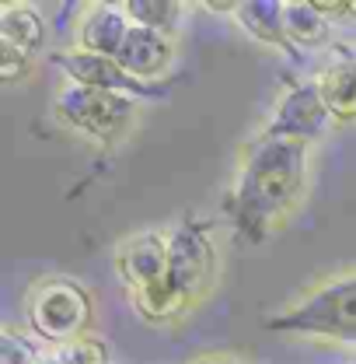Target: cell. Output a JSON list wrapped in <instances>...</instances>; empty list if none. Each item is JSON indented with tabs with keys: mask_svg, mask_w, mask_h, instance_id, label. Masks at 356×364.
<instances>
[{
	"mask_svg": "<svg viewBox=\"0 0 356 364\" xmlns=\"http://www.w3.org/2000/svg\"><path fill=\"white\" fill-rule=\"evenodd\" d=\"M266 326L276 333H301L325 340H356V273L328 277L266 316Z\"/></svg>",
	"mask_w": 356,
	"mask_h": 364,
	"instance_id": "7a4b0ae2",
	"label": "cell"
},
{
	"mask_svg": "<svg viewBox=\"0 0 356 364\" xmlns=\"http://www.w3.org/2000/svg\"><path fill=\"white\" fill-rule=\"evenodd\" d=\"M0 364H39L35 347L14 326H4V333H0Z\"/></svg>",
	"mask_w": 356,
	"mask_h": 364,
	"instance_id": "e0dca14e",
	"label": "cell"
},
{
	"mask_svg": "<svg viewBox=\"0 0 356 364\" xmlns=\"http://www.w3.org/2000/svg\"><path fill=\"white\" fill-rule=\"evenodd\" d=\"M350 18H356V0H350Z\"/></svg>",
	"mask_w": 356,
	"mask_h": 364,
	"instance_id": "ffe728a7",
	"label": "cell"
},
{
	"mask_svg": "<svg viewBox=\"0 0 356 364\" xmlns=\"http://www.w3.org/2000/svg\"><path fill=\"white\" fill-rule=\"evenodd\" d=\"M130 301H133L136 316L143 318V322H150V326H172V322H178V318H185L192 312V305L178 294V287L172 280L161 284V287L130 294Z\"/></svg>",
	"mask_w": 356,
	"mask_h": 364,
	"instance_id": "9a60e30c",
	"label": "cell"
},
{
	"mask_svg": "<svg viewBox=\"0 0 356 364\" xmlns=\"http://www.w3.org/2000/svg\"><path fill=\"white\" fill-rule=\"evenodd\" d=\"M230 18L238 21V28L252 43H262L269 49H283V53H297L290 36H287V18H283L279 0H241Z\"/></svg>",
	"mask_w": 356,
	"mask_h": 364,
	"instance_id": "8fae6325",
	"label": "cell"
},
{
	"mask_svg": "<svg viewBox=\"0 0 356 364\" xmlns=\"http://www.w3.org/2000/svg\"><path fill=\"white\" fill-rule=\"evenodd\" d=\"M328 123H332V116L321 102V91H318L314 81H308V85H294V88H287L279 95V102L269 116V127L262 134L314 144L318 136H325Z\"/></svg>",
	"mask_w": 356,
	"mask_h": 364,
	"instance_id": "ba28073f",
	"label": "cell"
},
{
	"mask_svg": "<svg viewBox=\"0 0 356 364\" xmlns=\"http://www.w3.org/2000/svg\"><path fill=\"white\" fill-rule=\"evenodd\" d=\"M308 147L301 140L262 134L245 147L227 210L248 242H266L297 210L308 186Z\"/></svg>",
	"mask_w": 356,
	"mask_h": 364,
	"instance_id": "6da1fadb",
	"label": "cell"
},
{
	"mask_svg": "<svg viewBox=\"0 0 356 364\" xmlns=\"http://www.w3.org/2000/svg\"><path fill=\"white\" fill-rule=\"evenodd\" d=\"M353 56H356V53H353Z\"/></svg>",
	"mask_w": 356,
	"mask_h": 364,
	"instance_id": "44dd1931",
	"label": "cell"
},
{
	"mask_svg": "<svg viewBox=\"0 0 356 364\" xmlns=\"http://www.w3.org/2000/svg\"><path fill=\"white\" fill-rule=\"evenodd\" d=\"M133 21L123 4H91L77 25V49L98 53V56H119Z\"/></svg>",
	"mask_w": 356,
	"mask_h": 364,
	"instance_id": "30bf717a",
	"label": "cell"
},
{
	"mask_svg": "<svg viewBox=\"0 0 356 364\" xmlns=\"http://www.w3.org/2000/svg\"><path fill=\"white\" fill-rule=\"evenodd\" d=\"M32 63H35V56H28V53H21V49H14V46L0 43V85H18V81H25V77L32 74Z\"/></svg>",
	"mask_w": 356,
	"mask_h": 364,
	"instance_id": "ac0fdd59",
	"label": "cell"
},
{
	"mask_svg": "<svg viewBox=\"0 0 356 364\" xmlns=\"http://www.w3.org/2000/svg\"><path fill=\"white\" fill-rule=\"evenodd\" d=\"M123 7H126L133 25L165 32V36H175L178 21H182V4H175V0H126Z\"/></svg>",
	"mask_w": 356,
	"mask_h": 364,
	"instance_id": "2e32d148",
	"label": "cell"
},
{
	"mask_svg": "<svg viewBox=\"0 0 356 364\" xmlns=\"http://www.w3.org/2000/svg\"><path fill=\"white\" fill-rule=\"evenodd\" d=\"M168 252H172V284L196 309L213 291L217 273H221L213 238L199 225H178L168 231Z\"/></svg>",
	"mask_w": 356,
	"mask_h": 364,
	"instance_id": "5b68a950",
	"label": "cell"
},
{
	"mask_svg": "<svg viewBox=\"0 0 356 364\" xmlns=\"http://www.w3.org/2000/svg\"><path fill=\"white\" fill-rule=\"evenodd\" d=\"M25 312H28L32 333L63 347L91 329L94 301H91V291L84 284H77L70 277H49L28 291Z\"/></svg>",
	"mask_w": 356,
	"mask_h": 364,
	"instance_id": "3957f363",
	"label": "cell"
},
{
	"mask_svg": "<svg viewBox=\"0 0 356 364\" xmlns=\"http://www.w3.org/2000/svg\"><path fill=\"white\" fill-rule=\"evenodd\" d=\"M321 91V102L335 123H356V56H343L332 67L321 70L314 81Z\"/></svg>",
	"mask_w": 356,
	"mask_h": 364,
	"instance_id": "7c38bea8",
	"label": "cell"
},
{
	"mask_svg": "<svg viewBox=\"0 0 356 364\" xmlns=\"http://www.w3.org/2000/svg\"><path fill=\"white\" fill-rule=\"evenodd\" d=\"M283 18L294 49H321L332 39V21L314 7V0H287Z\"/></svg>",
	"mask_w": 356,
	"mask_h": 364,
	"instance_id": "5bb4252c",
	"label": "cell"
},
{
	"mask_svg": "<svg viewBox=\"0 0 356 364\" xmlns=\"http://www.w3.org/2000/svg\"><path fill=\"white\" fill-rule=\"evenodd\" d=\"M0 43L35 56L45 46V21L39 14V7H32V4H4L0 7Z\"/></svg>",
	"mask_w": 356,
	"mask_h": 364,
	"instance_id": "4fadbf2b",
	"label": "cell"
},
{
	"mask_svg": "<svg viewBox=\"0 0 356 364\" xmlns=\"http://www.w3.org/2000/svg\"><path fill=\"white\" fill-rule=\"evenodd\" d=\"M116 60L123 63L126 74H133L136 81L157 85V77H161V74L172 67V60H175V36H165V32L133 25Z\"/></svg>",
	"mask_w": 356,
	"mask_h": 364,
	"instance_id": "9c48e42d",
	"label": "cell"
},
{
	"mask_svg": "<svg viewBox=\"0 0 356 364\" xmlns=\"http://www.w3.org/2000/svg\"><path fill=\"white\" fill-rule=\"evenodd\" d=\"M189 364H245V361H238L230 354H199V358H192Z\"/></svg>",
	"mask_w": 356,
	"mask_h": 364,
	"instance_id": "d6986e66",
	"label": "cell"
},
{
	"mask_svg": "<svg viewBox=\"0 0 356 364\" xmlns=\"http://www.w3.org/2000/svg\"><path fill=\"white\" fill-rule=\"evenodd\" d=\"M52 112L63 127L77 130L88 140L98 144H112L133 127L136 119V102L126 95H112V91L84 88L67 81L52 98Z\"/></svg>",
	"mask_w": 356,
	"mask_h": 364,
	"instance_id": "277c9868",
	"label": "cell"
},
{
	"mask_svg": "<svg viewBox=\"0 0 356 364\" xmlns=\"http://www.w3.org/2000/svg\"><path fill=\"white\" fill-rule=\"evenodd\" d=\"M52 63L63 70L67 81L74 85H84V88H98V91H112V95H126V98H165L168 88L165 85H147V81H136L133 74L123 70V63L116 56H98V53H84V49H63L52 56Z\"/></svg>",
	"mask_w": 356,
	"mask_h": 364,
	"instance_id": "8992f818",
	"label": "cell"
},
{
	"mask_svg": "<svg viewBox=\"0 0 356 364\" xmlns=\"http://www.w3.org/2000/svg\"><path fill=\"white\" fill-rule=\"evenodd\" d=\"M112 267L119 273L126 294H140L172 280V252L168 235L161 231H136L123 238L112 252Z\"/></svg>",
	"mask_w": 356,
	"mask_h": 364,
	"instance_id": "52a82bcc",
	"label": "cell"
}]
</instances>
